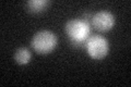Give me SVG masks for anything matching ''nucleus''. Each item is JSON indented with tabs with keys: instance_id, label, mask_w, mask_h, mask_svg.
I'll list each match as a JSON object with an SVG mask.
<instances>
[{
	"instance_id": "obj_1",
	"label": "nucleus",
	"mask_w": 131,
	"mask_h": 87,
	"mask_svg": "<svg viewBox=\"0 0 131 87\" xmlns=\"http://www.w3.org/2000/svg\"><path fill=\"white\" fill-rule=\"evenodd\" d=\"M66 33L73 45H81L86 41L91 33V26L84 20L73 19L66 24Z\"/></svg>"
},
{
	"instance_id": "obj_2",
	"label": "nucleus",
	"mask_w": 131,
	"mask_h": 87,
	"mask_svg": "<svg viewBox=\"0 0 131 87\" xmlns=\"http://www.w3.org/2000/svg\"><path fill=\"white\" fill-rule=\"evenodd\" d=\"M57 36L50 31H40L33 36L32 47L42 55L51 52L57 47Z\"/></svg>"
},
{
	"instance_id": "obj_3",
	"label": "nucleus",
	"mask_w": 131,
	"mask_h": 87,
	"mask_svg": "<svg viewBox=\"0 0 131 87\" xmlns=\"http://www.w3.org/2000/svg\"><path fill=\"white\" fill-rule=\"evenodd\" d=\"M85 49L89 56L95 60H101L107 56L109 44L105 37L101 35L90 36L85 41Z\"/></svg>"
},
{
	"instance_id": "obj_4",
	"label": "nucleus",
	"mask_w": 131,
	"mask_h": 87,
	"mask_svg": "<svg viewBox=\"0 0 131 87\" xmlns=\"http://www.w3.org/2000/svg\"><path fill=\"white\" fill-rule=\"evenodd\" d=\"M93 26L101 32H107L112 30L115 24V18L109 11H100L92 18Z\"/></svg>"
},
{
	"instance_id": "obj_5",
	"label": "nucleus",
	"mask_w": 131,
	"mask_h": 87,
	"mask_svg": "<svg viewBox=\"0 0 131 87\" xmlns=\"http://www.w3.org/2000/svg\"><path fill=\"white\" fill-rule=\"evenodd\" d=\"M31 58H32V55H31V52L30 50H28L27 48H19L18 50L15 51V55H14V59L16 61V63H19V64H26L30 62L31 60Z\"/></svg>"
},
{
	"instance_id": "obj_6",
	"label": "nucleus",
	"mask_w": 131,
	"mask_h": 87,
	"mask_svg": "<svg viewBox=\"0 0 131 87\" xmlns=\"http://www.w3.org/2000/svg\"><path fill=\"white\" fill-rule=\"evenodd\" d=\"M49 3L50 2L47 1V0H30V1H27L26 6H27V9L31 12H40V11H43Z\"/></svg>"
}]
</instances>
